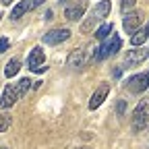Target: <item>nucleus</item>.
<instances>
[{"label":"nucleus","instance_id":"obj_4","mask_svg":"<svg viewBox=\"0 0 149 149\" xmlns=\"http://www.w3.org/2000/svg\"><path fill=\"white\" fill-rule=\"evenodd\" d=\"M120 48H122V40L118 35H110V40H106L95 52V60H104V58H108V56H114L116 52H120Z\"/></svg>","mask_w":149,"mask_h":149},{"label":"nucleus","instance_id":"obj_8","mask_svg":"<svg viewBox=\"0 0 149 149\" xmlns=\"http://www.w3.org/2000/svg\"><path fill=\"white\" fill-rule=\"evenodd\" d=\"M149 58V52L145 48H133L124 54V64L126 66H139Z\"/></svg>","mask_w":149,"mask_h":149},{"label":"nucleus","instance_id":"obj_21","mask_svg":"<svg viewBox=\"0 0 149 149\" xmlns=\"http://www.w3.org/2000/svg\"><path fill=\"white\" fill-rule=\"evenodd\" d=\"M42 2H44V0H31V8H33V6H40Z\"/></svg>","mask_w":149,"mask_h":149},{"label":"nucleus","instance_id":"obj_14","mask_svg":"<svg viewBox=\"0 0 149 149\" xmlns=\"http://www.w3.org/2000/svg\"><path fill=\"white\" fill-rule=\"evenodd\" d=\"M149 40V27L147 29H139L135 35H130V46L133 48H143V44Z\"/></svg>","mask_w":149,"mask_h":149},{"label":"nucleus","instance_id":"obj_18","mask_svg":"<svg viewBox=\"0 0 149 149\" xmlns=\"http://www.w3.org/2000/svg\"><path fill=\"white\" fill-rule=\"evenodd\" d=\"M135 4H137V0H120V8H122V13H128Z\"/></svg>","mask_w":149,"mask_h":149},{"label":"nucleus","instance_id":"obj_16","mask_svg":"<svg viewBox=\"0 0 149 149\" xmlns=\"http://www.w3.org/2000/svg\"><path fill=\"white\" fill-rule=\"evenodd\" d=\"M112 29H114V27H112V23H104V25L97 27V31H95V35H93V37H95L97 42H106L108 35L112 33Z\"/></svg>","mask_w":149,"mask_h":149},{"label":"nucleus","instance_id":"obj_20","mask_svg":"<svg viewBox=\"0 0 149 149\" xmlns=\"http://www.w3.org/2000/svg\"><path fill=\"white\" fill-rule=\"evenodd\" d=\"M8 48V37H0V54H4Z\"/></svg>","mask_w":149,"mask_h":149},{"label":"nucleus","instance_id":"obj_9","mask_svg":"<svg viewBox=\"0 0 149 149\" xmlns=\"http://www.w3.org/2000/svg\"><path fill=\"white\" fill-rule=\"evenodd\" d=\"M70 37V31L68 29H52V31H48L46 35H44V44H48V46H58V44H62V42H66Z\"/></svg>","mask_w":149,"mask_h":149},{"label":"nucleus","instance_id":"obj_25","mask_svg":"<svg viewBox=\"0 0 149 149\" xmlns=\"http://www.w3.org/2000/svg\"><path fill=\"white\" fill-rule=\"evenodd\" d=\"M0 149H6V147H0Z\"/></svg>","mask_w":149,"mask_h":149},{"label":"nucleus","instance_id":"obj_15","mask_svg":"<svg viewBox=\"0 0 149 149\" xmlns=\"http://www.w3.org/2000/svg\"><path fill=\"white\" fill-rule=\"evenodd\" d=\"M19 68H21V58H10L8 62H6V66H4V74L10 79V77H15V74L19 72Z\"/></svg>","mask_w":149,"mask_h":149},{"label":"nucleus","instance_id":"obj_12","mask_svg":"<svg viewBox=\"0 0 149 149\" xmlns=\"http://www.w3.org/2000/svg\"><path fill=\"white\" fill-rule=\"evenodd\" d=\"M66 64H68V68H72V70H79V68H83V66H85V52H83V48H79V50H72V52L68 54V60H66Z\"/></svg>","mask_w":149,"mask_h":149},{"label":"nucleus","instance_id":"obj_13","mask_svg":"<svg viewBox=\"0 0 149 149\" xmlns=\"http://www.w3.org/2000/svg\"><path fill=\"white\" fill-rule=\"evenodd\" d=\"M29 8H31V0H21V2L10 10V19H13V21H19V19H21Z\"/></svg>","mask_w":149,"mask_h":149},{"label":"nucleus","instance_id":"obj_6","mask_svg":"<svg viewBox=\"0 0 149 149\" xmlns=\"http://www.w3.org/2000/svg\"><path fill=\"white\" fill-rule=\"evenodd\" d=\"M141 23H143V13H139V10H130V13H126L124 21H122L124 31H126V33H130V35H135V33L139 31Z\"/></svg>","mask_w":149,"mask_h":149},{"label":"nucleus","instance_id":"obj_17","mask_svg":"<svg viewBox=\"0 0 149 149\" xmlns=\"http://www.w3.org/2000/svg\"><path fill=\"white\" fill-rule=\"evenodd\" d=\"M8 126H10V116H6V114H0V133L8 130Z\"/></svg>","mask_w":149,"mask_h":149},{"label":"nucleus","instance_id":"obj_22","mask_svg":"<svg viewBox=\"0 0 149 149\" xmlns=\"http://www.w3.org/2000/svg\"><path fill=\"white\" fill-rule=\"evenodd\" d=\"M10 2H15V0H0V4H4V6H8Z\"/></svg>","mask_w":149,"mask_h":149},{"label":"nucleus","instance_id":"obj_27","mask_svg":"<svg viewBox=\"0 0 149 149\" xmlns=\"http://www.w3.org/2000/svg\"><path fill=\"white\" fill-rule=\"evenodd\" d=\"M0 17H2V15H0Z\"/></svg>","mask_w":149,"mask_h":149},{"label":"nucleus","instance_id":"obj_24","mask_svg":"<svg viewBox=\"0 0 149 149\" xmlns=\"http://www.w3.org/2000/svg\"><path fill=\"white\" fill-rule=\"evenodd\" d=\"M147 79H149V72H147Z\"/></svg>","mask_w":149,"mask_h":149},{"label":"nucleus","instance_id":"obj_3","mask_svg":"<svg viewBox=\"0 0 149 149\" xmlns=\"http://www.w3.org/2000/svg\"><path fill=\"white\" fill-rule=\"evenodd\" d=\"M147 124H149V97H143L133 112V133H141Z\"/></svg>","mask_w":149,"mask_h":149},{"label":"nucleus","instance_id":"obj_11","mask_svg":"<svg viewBox=\"0 0 149 149\" xmlns=\"http://www.w3.org/2000/svg\"><path fill=\"white\" fill-rule=\"evenodd\" d=\"M85 8H87V0H77V2H74L72 6H66L64 17L68 19V21H77V19H81V17H83Z\"/></svg>","mask_w":149,"mask_h":149},{"label":"nucleus","instance_id":"obj_23","mask_svg":"<svg viewBox=\"0 0 149 149\" xmlns=\"http://www.w3.org/2000/svg\"><path fill=\"white\" fill-rule=\"evenodd\" d=\"M58 2H60V4H66V2H70V0H58Z\"/></svg>","mask_w":149,"mask_h":149},{"label":"nucleus","instance_id":"obj_19","mask_svg":"<svg viewBox=\"0 0 149 149\" xmlns=\"http://www.w3.org/2000/svg\"><path fill=\"white\" fill-rule=\"evenodd\" d=\"M124 112H126V102H124V100H118V104H116V114H118V116H124Z\"/></svg>","mask_w":149,"mask_h":149},{"label":"nucleus","instance_id":"obj_7","mask_svg":"<svg viewBox=\"0 0 149 149\" xmlns=\"http://www.w3.org/2000/svg\"><path fill=\"white\" fill-rule=\"evenodd\" d=\"M44 50L40 48V46H35L31 52H29V58H27V66H29V70H33V72H42V70H46V66H44Z\"/></svg>","mask_w":149,"mask_h":149},{"label":"nucleus","instance_id":"obj_10","mask_svg":"<svg viewBox=\"0 0 149 149\" xmlns=\"http://www.w3.org/2000/svg\"><path fill=\"white\" fill-rule=\"evenodd\" d=\"M108 93H110V85H108V83H102L95 91H93V95H91V100H89V110H97V108L106 102Z\"/></svg>","mask_w":149,"mask_h":149},{"label":"nucleus","instance_id":"obj_26","mask_svg":"<svg viewBox=\"0 0 149 149\" xmlns=\"http://www.w3.org/2000/svg\"><path fill=\"white\" fill-rule=\"evenodd\" d=\"M81 149H87V147H81Z\"/></svg>","mask_w":149,"mask_h":149},{"label":"nucleus","instance_id":"obj_2","mask_svg":"<svg viewBox=\"0 0 149 149\" xmlns=\"http://www.w3.org/2000/svg\"><path fill=\"white\" fill-rule=\"evenodd\" d=\"M110 10H112V2L110 0H100V2L93 6V10L89 13V17L83 21V25H81V33H89L93 27H97L104 19L110 15Z\"/></svg>","mask_w":149,"mask_h":149},{"label":"nucleus","instance_id":"obj_1","mask_svg":"<svg viewBox=\"0 0 149 149\" xmlns=\"http://www.w3.org/2000/svg\"><path fill=\"white\" fill-rule=\"evenodd\" d=\"M29 87H31V79H29V77H25V79H21V81H17V83L6 85L4 91H2V97H0V108L6 110V108L15 106L17 100L29 91Z\"/></svg>","mask_w":149,"mask_h":149},{"label":"nucleus","instance_id":"obj_5","mask_svg":"<svg viewBox=\"0 0 149 149\" xmlns=\"http://www.w3.org/2000/svg\"><path fill=\"white\" fill-rule=\"evenodd\" d=\"M126 89L130 93H143L147 87H149V79H147V74L139 72V74H133V77H128L126 79Z\"/></svg>","mask_w":149,"mask_h":149}]
</instances>
